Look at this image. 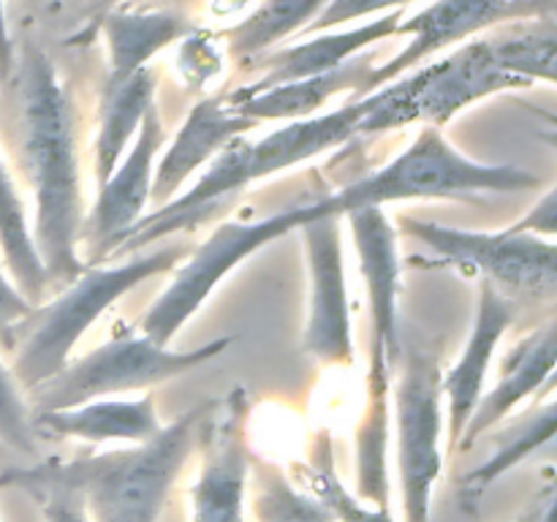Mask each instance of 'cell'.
<instances>
[{"label":"cell","mask_w":557,"mask_h":522,"mask_svg":"<svg viewBox=\"0 0 557 522\" xmlns=\"http://www.w3.org/2000/svg\"><path fill=\"white\" fill-rule=\"evenodd\" d=\"M101 27L109 44L107 85L128 79L152 54L190 30L188 20L174 11H107Z\"/></svg>","instance_id":"7402d4cb"},{"label":"cell","mask_w":557,"mask_h":522,"mask_svg":"<svg viewBox=\"0 0 557 522\" xmlns=\"http://www.w3.org/2000/svg\"><path fill=\"white\" fill-rule=\"evenodd\" d=\"M185 256L183 245L141 253L112 266H90L82 270L58 299L44 308H33L16 326H22V337L16 343V357L11 375L22 389H36L47 384L71 362V351L85 337L92 321L101 319L123 294L177 266Z\"/></svg>","instance_id":"3957f363"},{"label":"cell","mask_w":557,"mask_h":522,"mask_svg":"<svg viewBox=\"0 0 557 522\" xmlns=\"http://www.w3.org/2000/svg\"><path fill=\"white\" fill-rule=\"evenodd\" d=\"M403 3H413V0H330L326 9L305 27V33H319L326 30V27L343 25V22L359 20V16L368 14H379V11L392 9V5H403Z\"/></svg>","instance_id":"4dcf8cb0"},{"label":"cell","mask_w":557,"mask_h":522,"mask_svg":"<svg viewBox=\"0 0 557 522\" xmlns=\"http://www.w3.org/2000/svg\"><path fill=\"white\" fill-rule=\"evenodd\" d=\"M152 103H156V71L147 65L117 85H103L96 139L98 185L107 183L109 174L123 161V152L136 139V130Z\"/></svg>","instance_id":"603a6c76"},{"label":"cell","mask_w":557,"mask_h":522,"mask_svg":"<svg viewBox=\"0 0 557 522\" xmlns=\"http://www.w3.org/2000/svg\"><path fill=\"white\" fill-rule=\"evenodd\" d=\"M389 375H368V400L357 430V489L359 498L375 504V509H389Z\"/></svg>","instance_id":"cb8c5ba5"},{"label":"cell","mask_w":557,"mask_h":522,"mask_svg":"<svg viewBox=\"0 0 557 522\" xmlns=\"http://www.w3.org/2000/svg\"><path fill=\"white\" fill-rule=\"evenodd\" d=\"M511 321H515V313H511L509 302L500 294V288L493 286L490 281H482L471 337H468L455 368L441 378V389H444V397L449 400L451 446H457L473 408H476L479 397L484 395V381H487L490 362H493L495 351H498Z\"/></svg>","instance_id":"e0dca14e"},{"label":"cell","mask_w":557,"mask_h":522,"mask_svg":"<svg viewBox=\"0 0 557 522\" xmlns=\"http://www.w3.org/2000/svg\"><path fill=\"white\" fill-rule=\"evenodd\" d=\"M212 402L215 400L199 402L158 430L150 440L128 449L11 468L0 473V487L27 495L36 489H69L85 504L90 522H158L199 440L201 422L212 411Z\"/></svg>","instance_id":"7a4b0ae2"},{"label":"cell","mask_w":557,"mask_h":522,"mask_svg":"<svg viewBox=\"0 0 557 522\" xmlns=\"http://www.w3.org/2000/svg\"><path fill=\"white\" fill-rule=\"evenodd\" d=\"M509 228L517 234H536V237L553 239L557 228V190L549 188L542 196V201Z\"/></svg>","instance_id":"d6a6232c"},{"label":"cell","mask_w":557,"mask_h":522,"mask_svg":"<svg viewBox=\"0 0 557 522\" xmlns=\"http://www.w3.org/2000/svg\"><path fill=\"white\" fill-rule=\"evenodd\" d=\"M313 212L299 223L305 259H308V321H305V353L330 368L354 364L351 310H348L346 266H343L341 217L332 212L326 196L310 201Z\"/></svg>","instance_id":"30bf717a"},{"label":"cell","mask_w":557,"mask_h":522,"mask_svg":"<svg viewBox=\"0 0 557 522\" xmlns=\"http://www.w3.org/2000/svg\"><path fill=\"white\" fill-rule=\"evenodd\" d=\"M44 511V522H90L85 504L69 489H36L30 493Z\"/></svg>","instance_id":"1f68e13d"},{"label":"cell","mask_w":557,"mask_h":522,"mask_svg":"<svg viewBox=\"0 0 557 522\" xmlns=\"http://www.w3.org/2000/svg\"><path fill=\"white\" fill-rule=\"evenodd\" d=\"M557 364V335H555V321L539 326L536 332L522 337L509 353H506L504 364H500L498 384L490 391L479 397L476 408H473L471 419H468L466 430H462L460 446L468 451L476 446V440L484 433L504 422L522 400L536 395L544 384H553Z\"/></svg>","instance_id":"2e32d148"},{"label":"cell","mask_w":557,"mask_h":522,"mask_svg":"<svg viewBox=\"0 0 557 522\" xmlns=\"http://www.w3.org/2000/svg\"><path fill=\"white\" fill-rule=\"evenodd\" d=\"M166 141V128L158 107L152 103L141 120L125 161L117 163L109 179L98 185V199L90 215L82 221V237L92 245V256H109L114 245L139 223L147 201H150L152 163Z\"/></svg>","instance_id":"5bb4252c"},{"label":"cell","mask_w":557,"mask_h":522,"mask_svg":"<svg viewBox=\"0 0 557 522\" xmlns=\"http://www.w3.org/2000/svg\"><path fill=\"white\" fill-rule=\"evenodd\" d=\"M509 87L528 85L500 65L493 38H479L462 44L457 52L438 63L424 65L364 98H357L362 101L359 136L386 134L411 123L441 128L460 109Z\"/></svg>","instance_id":"5b68a950"},{"label":"cell","mask_w":557,"mask_h":522,"mask_svg":"<svg viewBox=\"0 0 557 522\" xmlns=\"http://www.w3.org/2000/svg\"><path fill=\"white\" fill-rule=\"evenodd\" d=\"M362 123V101H351L341 109L319 114V117L292 120L283 128L272 130L264 139L248 141V179L272 177L277 172L310 161L359 136Z\"/></svg>","instance_id":"ac0fdd59"},{"label":"cell","mask_w":557,"mask_h":522,"mask_svg":"<svg viewBox=\"0 0 557 522\" xmlns=\"http://www.w3.org/2000/svg\"><path fill=\"white\" fill-rule=\"evenodd\" d=\"M232 343L234 337H218L207 346L174 351L169 346H158L145 335H120L65 364L47 384L36 386L33 389L36 408L58 411L90 400H107L117 391L147 389L177 375L194 373L201 364L221 357Z\"/></svg>","instance_id":"8992f818"},{"label":"cell","mask_w":557,"mask_h":522,"mask_svg":"<svg viewBox=\"0 0 557 522\" xmlns=\"http://www.w3.org/2000/svg\"><path fill=\"white\" fill-rule=\"evenodd\" d=\"M0 440L22 455H36L38 435L30 408L22 397V386L3 364H0Z\"/></svg>","instance_id":"f546056e"},{"label":"cell","mask_w":557,"mask_h":522,"mask_svg":"<svg viewBox=\"0 0 557 522\" xmlns=\"http://www.w3.org/2000/svg\"><path fill=\"white\" fill-rule=\"evenodd\" d=\"M30 3H33V5H36V3H38V5H54V3H58V0H30Z\"/></svg>","instance_id":"74e56055"},{"label":"cell","mask_w":557,"mask_h":522,"mask_svg":"<svg viewBox=\"0 0 557 522\" xmlns=\"http://www.w3.org/2000/svg\"><path fill=\"white\" fill-rule=\"evenodd\" d=\"M330 0H261L259 9L226 33L228 52L237 60H256L270 54L275 44L292 33L305 30Z\"/></svg>","instance_id":"484cf974"},{"label":"cell","mask_w":557,"mask_h":522,"mask_svg":"<svg viewBox=\"0 0 557 522\" xmlns=\"http://www.w3.org/2000/svg\"><path fill=\"white\" fill-rule=\"evenodd\" d=\"M11 65H14V44H11L9 38L3 0H0V76H3V79L11 74Z\"/></svg>","instance_id":"e575fe53"},{"label":"cell","mask_w":557,"mask_h":522,"mask_svg":"<svg viewBox=\"0 0 557 522\" xmlns=\"http://www.w3.org/2000/svg\"><path fill=\"white\" fill-rule=\"evenodd\" d=\"M256 125L259 123L234 112L226 103V96H212L196 103L172 145L163 152L158 169H152V199L161 207L172 201L190 174L207 166L228 141L245 136V130L256 128Z\"/></svg>","instance_id":"9a60e30c"},{"label":"cell","mask_w":557,"mask_h":522,"mask_svg":"<svg viewBox=\"0 0 557 522\" xmlns=\"http://www.w3.org/2000/svg\"><path fill=\"white\" fill-rule=\"evenodd\" d=\"M403 14L395 9L392 14H384L381 20L368 22L362 27H351L343 33H326V36L313 38V41L294 44V47L281 49V52L261 54V65L267 69V76L245 90H267V87L286 85V82L310 79V76L330 74L341 69L343 63L351 60V54L362 52L364 47H373L381 38H389L400 30Z\"/></svg>","instance_id":"44dd1931"},{"label":"cell","mask_w":557,"mask_h":522,"mask_svg":"<svg viewBox=\"0 0 557 522\" xmlns=\"http://www.w3.org/2000/svg\"><path fill=\"white\" fill-rule=\"evenodd\" d=\"M553 14L555 0H435L422 14L400 22L397 33L411 36V41L389 63L375 65L368 79V92L400 79L424 58L484 30V27L515 20H547Z\"/></svg>","instance_id":"7c38bea8"},{"label":"cell","mask_w":557,"mask_h":522,"mask_svg":"<svg viewBox=\"0 0 557 522\" xmlns=\"http://www.w3.org/2000/svg\"><path fill=\"white\" fill-rule=\"evenodd\" d=\"M555 422H557V402L549 400L547 406L536 408V411L528 413L515 430H506L498 435V449L493 451L490 460H484L482 465L473 473H468L466 487L471 493H482L484 487L495 482L500 473H506L509 468L520 465L522 460L533 455V451L542 449L544 444H549L555 435Z\"/></svg>","instance_id":"4316f807"},{"label":"cell","mask_w":557,"mask_h":522,"mask_svg":"<svg viewBox=\"0 0 557 522\" xmlns=\"http://www.w3.org/2000/svg\"><path fill=\"white\" fill-rule=\"evenodd\" d=\"M114 3H117V0H98V9H101V11H112Z\"/></svg>","instance_id":"8d00e7d4"},{"label":"cell","mask_w":557,"mask_h":522,"mask_svg":"<svg viewBox=\"0 0 557 522\" xmlns=\"http://www.w3.org/2000/svg\"><path fill=\"white\" fill-rule=\"evenodd\" d=\"M33 424L36 433L92 440V444H107V440L145 444L163 427L152 395L136 400H90L74 408L38 411Z\"/></svg>","instance_id":"ffe728a7"},{"label":"cell","mask_w":557,"mask_h":522,"mask_svg":"<svg viewBox=\"0 0 557 522\" xmlns=\"http://www.w3.org/2000/svg\"><path fill=\"white\" fill-rule=\"evenodd\" d=\"M544 179L528 169L504 166V163H479L462 156L441 128L424 125L417 139L386 166L375 169L368 177L326 194L332 212L343 217L359 207H384L392 201L413 199H455L462 194H517V190L542 188Z\"/></svg>","instance_id":"277c9868"},{"label":"cell","mask_w":557,"mask_h":522,"mask_svg":"<svg viewBox=\"0 0 557 522\" xmlns=\"http://www.w3.org/2000/svg\"><path fill=\"white\" fill-rule=\"evenodd\" d=\"M515 522H542V511L533 509V511H528L525 517H520V520H515Z\"/></svg>","instance_id":"d590c367"},{"label":"cell","mask_w":557,"mask_h":522,"mask_svg":"<svg viewBox=\"0 0 557 522\" xmlns=\"http://www.w3.org/2000/svg\"><path fill=\"white\" fill-rule=\"evenodd\" d=\"M313 207L299 204L286 212L259 217V221H226L210 234V239L196 248L188 264L174 275L166 291L156 299L139 324V335L150 337L158 346H169L185 321L207 302L218 283L237 270L248 256L259 253L283 234L299 228L305 217H310Z\"/></svg>","instance_id":"52a82bcc"},{"label":"cell","mask_w":557,"mask_h":522,"mask_svg":"<svg viewBox=\"0 0 557 522\" xmlns=\"http://www.w3.org/2000/svg\"><path fill=\"white\" fill-rule=\"evenodd\" d=\"M20 156L36 194V248L49 281H74L82 272V183L71 96L52 60L36 44L16 54Z\"/></svg>","instance_id":"6da1fadb"},{"label":"cell","mask_w":557,"mask_h":522,"mask_svg":"<svg viewBox=\"0 0 557 522\" xmlns=\"http://www.w3.org/2000/svg\"><path fill=\"white\" fill-rule=\"evenodd\" d=\"M0 250L9 272L14 275L16 288L25 294L30 302L41 299L49 277L38 256L36 239H33L30 223H27L25 204L20 199L14 179L9 169L0 161Z\"/></svg>","instance_id":"d4e9b609"},{"label":"cell","mask_w":557,"mask_h":522,"mask_svg":"<svg viewBox=\"0 0 557 522\" xmlns=\"http://www.w3.org/2000/svg\"><path fill=\"white\" fill-rule=\"evenodd\" d=\"M400 226L444 259V264L479 272L493 286L515 288L533 297H553L557 291V245L553 239L517 234L511 228L468 232L417 217H403Z\"/></svg>","instance_id":"9c48e42d"},{"label":"cell","mask_w":557,"mask_h":522,"mask_svg":"<svg viewBox=\"0 0 557 522\" xmlns=\"http://www.w3.org/2000/svg\"><path fill=\"white\" fill-rule=\"evenodd\" d=\"M375 65L370 58L348 60L341 69L330 74L310 76V79L286 82V85L267 87V90H237L226 96V103L239 112L243 117H250L253 123L261 120H305L313 117L315 109L326 107L332 96L343 90H354V101L368 96V79Z\"/></svg>","instance_id":"d6986e66"},{"label":"cell","mask_w":557,"mask_h":522,"mask_svg":"<svg viewBox=\"0 0 557 522\" xmlns=\"http://www.w3.org/2000/svg\"><path fill=\"white\" fill-rule=\"evenodd\" d=\"M299 473H302V482L308 487L305 493L319 498L330 509V514L335 517V522H395L389 509H368V506H362V500L354 498L343 487L335 471V457H332L330 438L321 440L319 449H315V457L308 465L299 468Z\"/></svg>","instance_id":"f1b7e54d"},{"label":"cell","mask_w":557,"mask_h":522,"mask_svg":"<svg viewBox=\"0 0 557 522\" xmlns=\"http://www.w3.org/2000/svg\"><path fill=\"white\" fill-rule=\"evenodd\" d=\"M351 226L359 270L364 275L370 304V370L368 375H392L400 359V326H397V297H400V256L397 234L384 207H359L346 212Z\"/></svg>","instance_id":"4fadbf2b"},{"label":"cell","mask_w":557,"mask_h":522,"mask_svg":"<svg viewBox=\"0 0 557 522\" xmlns=\"http://www.w3.org/2000/svg\"><path fill=\"white\" fill-rule=\"evenodd\" d=\"M256 522H335L324 504L305 489H297L292 478L272 465L256 471Z\"/></svg>","instance_id":"83f0119b"},{"label":"cell","mask_w":557,"mask_h":522,"mask_svg":"<svg viewBox=\"0 0 557 522\" xmlns=\"http://www.w3.org/2000/svg\"><path fill=\"white\" fill-rule=\"evenodd\" d=\"M245 424V389H234L226 400L212 402L196 440L201 446V471L194 487L190 522H245V489L253 468Z\"/></svg>","instance_id":"8fae6325"},{"label":"cell","mask_w":557,"mask_h":522,"mask_svg":"<svg viewBox=\"0 0 557 522\" xmlns=\"http://www.w3.org/2000/svg\"><path fill=\"white\" fill-rule=\"evenodd\" d=\"M33 310V302L0 272V330L16 326Z\"/></svg>","instance_id":"836d02e7"},{"label":"cell","mask_w":557,"mask_h":522,"mask_svg":"<svg viewBox=\"0 0 557 522\" xmlns=\"http://www.w3.org/2000/svg\"><path fill=\"white\" fill-rule=\"evenodd\" d=\"M403 362L397 373L395 422H397V468H400L403 514L406 522H430V495L438 482L444 457V389H441V364L428 348L411 346L400 351Z\"/></svg>","instance_id":"ba28073f"}]
</instances>
